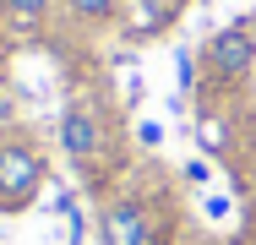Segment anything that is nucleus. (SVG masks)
Here are the masks:
<instances>
[{
    "label": "nucleus",
    "instance_id": "obj_1",
    "mask_svg": "<svg viewBox=\"0 0 256 245\" xmlns=\"http://www.w3.org/2000/svg\"><path fill=\"white\" fill-rule=\"evenodd\" d=\"M50 186V152L28 131H6L0 136V218L28 212Z\"/></svg>",
    "mask_w": 256,
    "mask_h": 245
},
{
    "label": "nucleus",
    "instance_id": "obj_2",
    "mask_svg": "<svg viewBox=\"0 0 256 245\" xmlns=\"http://www.w3.org/2000/svg\"><path fill=\"white\" fill-rule=\"evenodd\" d=\"M109 142H114V136H109L104 109L88 93H71V98H66V109H60V152L71 158V169H76L82 180L98 186V169H104Z\"/></svg>",
    "mask_w": 256,
    "mask_h": 245
},
{
    "label": "nucleus",
    "instance_id": "obj_3",
    "mask_svg": "<svg viewBox=\"0 0 256 245\" xmlns=\"http://www.w3.org/2000/svg\"><path fill=\"white\" fill-rule=\"evenodd\" d=\"M202 71L212 93H229V88H246L256 71V16H234L224 22L212 38L202 44Z\"/></svg>",
    "mask_w": 256,
    "mask_h": 245
},
{
    "label": "nucleus",
    "instance_id": "obj_4",
    "mask_svg": "<svg viewBox=\"0 0 256 245\" xmlns=\"http://www.w3.org/2000/svg\"><path fill=\"white\" fill-rule=\"evenodd\" d=\"M98 240L104 245H158V212L148 196L114 191L98 207Z\"/></svg>",
    "mask_w": 256,
    "mask_h": 245
},
{
    "label": "nucleus",
    "instance_id": "obj_5",
    "mask_svg": "<svg viewBox=\"0 0 256 245\" xmlns=\"http://www.w3.org/2000/svg\"><path fill=\"white\" fill-rule=\"evenodd\" d=\"M60 6H66V16L82 22V28H114V22L126 16V0H60Z\"/></svg>",
    "mask_w": 256,
    "mask_h": 245
},
{
    "label": "nucleus",
    "instance_id": "obj_6",
    "mask_svg": "<svg viewBox=\"0 0 256 245\" xmlns=\"http://www.w3.org/2000/svg\"><path fill=\"white\" fill-rule=\"evenodd\" d=\"M54 6H60V0H0V16H6L11 28H44Z\"/></svg>",
    "mask_w": 256,
    "mask_h": 245
},
{
    "label": "nucleus",
    "instance_id": "obj_7",
    "mask_svg": "<svg viewBox=\"0 0 256 245\" xmlns=\"http://www.w3.org/2000/svg\"><path fill=\"white\" fill-rule=\"evenodd\" d=\"M6 88H11V49L0 44V93H6Z\"/></svg>",
    "mask_w": 256,
    "mask_h": 245
},
{
    "label": "nucleus",
    "instance_id": "obj_8",
    "mask_svg": "<svg viewBox=\"0 0 256 245\" xmlns=\"http://www.w3.org/2000/svg\"><path fill=\"white\" fill-rule=\"evenodd\" d=\"M6 120H11V104H6V93H0V126H6Z\"/></svg>",
    "mask_w": 256,
    "mask_h": 245
}]
</instances>
